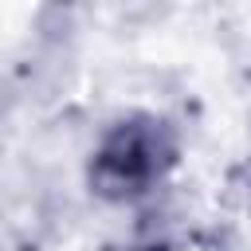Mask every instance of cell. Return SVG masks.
<instances>
[{
	"label": "cell",
	"instance_id": "cell-1",
	"mask_svg": "<svg viewBox=\"0 0 251 251\" xmlns=\"http://www.w3.org/2000/svg\"><path fill=\"white\" fill-rule=\"evenodd\" d=\"M176 161L173 129L153 114H133L118 122L90 161V184L106 200H129L149 192Z\"/></svg>",
	"mask_w": 251,
	"mask_h": 251
}]
</instances>
